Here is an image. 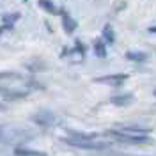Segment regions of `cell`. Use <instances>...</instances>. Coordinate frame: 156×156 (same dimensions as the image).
I'll list each match as a JSON object with an SVG mask.
<instances>
[{
	"label": "cell",
	"mask_w": 156,
	"mask_h": 156,
	"mask_svg": "<svg viewBox=\"0 0 156 156\" xmlns=\"http://www.w3.org/2000/svg\"><path fill=\"white\" fill-rule=\"evenodd\" d=\"M32 131L16 128L12 124H0V144H7V146H18L20 142H29L32 138Z\"/></svg>",
	"instance_id": "obj_1"
},
{
	"label": "cell",
	"mask_w": 156,
	"mask_h": 156,
	"mask_svg": "<svg viewBox=\"0 0 156 156\" xmlns=\"http://www.w3.org/2000/svg\"><path fill=\"white\" fill-rule=\"evenodd\" d=\"M32 121L36 122V124H41V126H60L62 124V119L57 115V114H53L51 110H39L36 115H32Z\"/></svg>",
	"instance_id": "obj_2"
},
{
	"label": "cell",
	"mask_w": 156,
	"mask_h": 156,
	"mask_svg": "<svg viewBox=\"0 0 156 156\" xmlns=\"http://www.w3.org/2000/svg\"><path fill=\"white\" fill-rule=\"evenodd\" d=\"M69 146L78 147V149H89V151H103V149H108L107 142H101V140H76V138H66Z\"/></svg>",
	"instance_id": "obj_3"
},
{
	"label": "cell",
	"mask_w": 156,
	"mask_h": 156,
	"mask_svg": "<svg viewBox=\"0 0 156 156\" xmlns=\"http://www.w3.org/2000/svg\"><path fill=\"white\" fill-rule=\"evenodd\" d=\"M128 80V75L124 73H117V75H107V76L96 78L98 83H105V85H121Z\"/></svg>",
	"instance_id": "obj_4"
},
{
	"label": "cell",
	"mask_w": 156,
	"mask_h": 156,
	"mask_svg": "<svg viewBox=\"0 0 156 156\" xmlns=\"http://www.w3.org/2000/svg\"><path fill=\"white\" fill-rule=\"evenodd\" d=\"M110 101L115 107H128V105H131L135 101V96L133 94H119V96H114Z\"/></svg>",
	"instance_id": "obj_5"
},
{
	"label": "cell",
	"mask_w": 156,
	"mask_h": 156,
	"mask_svg": "<svg viewBox=\"0 0 156 156\" xmlns=\"http://www.w3.org/2000/svg\"><path fill=\"white\" fill-rule=\"evenodd\" d=\"M60 14H62V25H64V30L71 34V32H75L76 30V21L69 16L66 11H60Z\"/></svg>",
	"instance_id": "obj_6"
},
{
	"label": "cell",
	"mask_w": 156,
	"mask_h": 156,
	"mask_svg": "<svg viewBox=\"0 0 156 156\" xmlns=\"http://www.w3.org/2000/svg\"><path fill=\"white\" fill-rule=\"evenodd\" d=\"M20 20V12H9V14H4V29H12V25Z\"/></svg>",
	"instance_id": "obj_7"
},
{
	"label": "cell",
	"mask_w": 156,
	"mask_h": 156,
	"mask_svg": "<svg viewBox=\"0 0 156 156\" xmlns=\"http://www.w3.org/2000/svg\"><path fill=\"white\" fill-rule=\"evenodd\" d=\"M39 5L46 11V12H50V14H58V12L62 11V9H58L51 0H39Z\"/></svg>",
	"instance_id": "obj_8"
},
{
	"label": "cell",
	"mask_w": 156,
	"mask_h": 156,
	"mask_svg": "<svg viewBox=\"0 0 156 156\" xmlns=\"http://www.w3.org/2000/svg\"><path fill=\"white\" fill-rule=\"evenodd\" d=\"M14 154H16V156H46L44 153L32 151V149H25V147H20V146L14 149Z\"/></svg>",
	"instance_id": "obj_9"
},
{
	"label": "cell",
	"mask_w": 156,
	"mask_h": 156,
	"mask_svg": "<svg viewBox=\"0 0 156 156\" xmlns=\"http://www.w3.org/2000/svg\"><path fill=\"white\" fill-rule=\"evenodd\" d=\"M126 58L133 60V62H144V60H147V53H144V51H128Z\"/></svg>",
	"instance_id": "obj_10"
},
{
	"label": "cell",
	"mask_w": 156,
	"mask_h": 156,
	"mask_svg": "<svg viewBox=\"0 0 156 156\" xmlns=\"http://www.w3.org/2000/svg\"><path fill=\"white\" fill-rule=\"evenodd\" d=\"M103 39H105L107 43H114V41H115V32L112 29V25H105V27H103Z\"/></svg>",
	"instance_id": "obj_11"
},
{
	"label": "cell",
	"mask_w": 156,
	"mask_h": 156,
	"mask_svg": "<svg viewBox=\"0 0 156 156\" xmlns=\"http://www.w3.org/2000/svg\"><path fill=\"white\" fill-rule=\"evenodd\" d=\"M94 53H96V57H107V48H105V43L101 41V39H98L96 43H94Z\"/></svg>",
	"instance_id": "obj_12"
},
{
	"label": "cell",
	"mask_w": 156,
	"mask_h": 156,
	"mask_svg": "<svg viewBox=\"0 0 156 156\" xmlns=\"http://www.w3.org/2000/svg\"><path fill=\"white\" fill-rule=\"evenodd\" d=\"M12 78H20V75H18V73H12V71L0 73V80H12Z\"/></svg>",
	"instance_id": "obj_13"
},
{
	"label": "cell",
	"mask_w": 156,
	"mask_h": 156,
	"mask_svg": "<svg viewBox=\"0 0 156 156\" xmlns=\"http://www.w3.org/2000/svg\"><path fill=\"white\" fill-rule=\"evenodd\" d=\"M5 90H7V89H5V87H2V85H0V94H5Z\"/></svg>",
	"instance_id": "obj_14"
},
{
	"label": "cell",
	"mask_w": 156,
	"mask_h": 156,
	"mask_svg": "<svg viewBox=\"0 0 156 156\" xmlns=\"http://www.w3.org/2000/svg\"><path fill=\"white\" fill-rule=\"evenodd\" d=\"M4 110H5V105H4V103H0V112H4Z\"/></svg>",
	"instance_id": "obj_15"
},
{
	"label": "cell",
	"mask_w": 156,
	"mask_h": 156,
	"mask_svg": "<svg viewBox=\"0 0 156 156\" xmlns=\"http://www.w3.org/2000/svg\"><path fill=\"white\" fill-rule=\"evenodd\" d=\"M149 32H156V27H151V29H149Z\"/></svg>",
	"instance_id": "obj_16"
},
{
	"label": "cell",
	"mask_w": 156,
	"mask_h": 156,
	"mask_svg": "<svg viewBox=\"0 0 156 156\" xmlns=\"http://www.w3.org/2000/svg\"><path fill=\"white\" fill-rule=\"evenodd\" d=\"M2 32H4V27H0V34H2Z\"/></svg>",
	"instance_id": "obj_17"
},
{
	"label": "cell",
	"mask_w": 156,
	"mask_h": 156,
	"mask_svg": "<svg viewBox=\"0 0 156 156\" xmlns=\"http://www.w3.org/2000/svg\"><path fill=\"white\" fill-rule=\"evenodd\" d=\"M154 96H156V90H154Z\"/></svg>",
	"instance_id": "obj_18"
},
{
	"label": "cell",
	"mask_w": 156,
	"mask_h": 156,
	"mask_svg": "<svg viewBox=\"0 0 156 156\" xmlns=\"http://www.w3.org/2000/svg\"><path fill=\"white\" fill-rule=\"evenodd\" d=\"M23 2H27V0H23Z\"/></svg>",
	"instance_id": "obj_19"
}]
</instances>
